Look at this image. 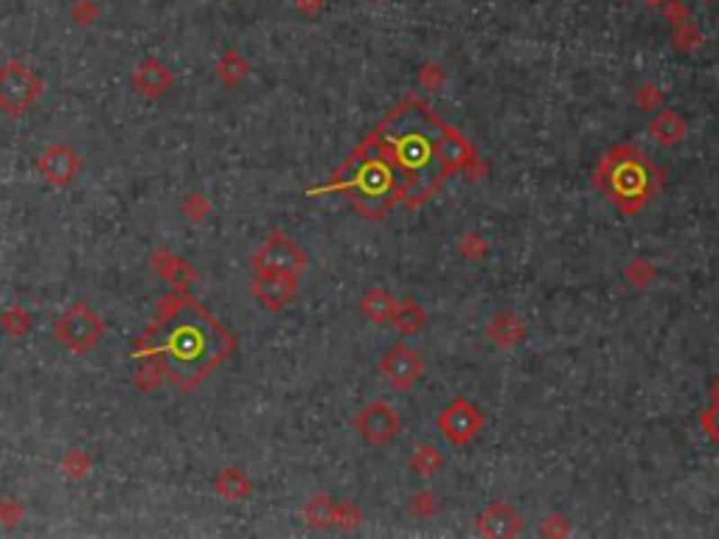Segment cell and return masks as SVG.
Listing matches in <instances>:
<instances>
[{"label":"cell","mask_w":719,"mask_h":539,"mask_svg":"<svg viewBox=\"0 0 719 539\" xmlns=\"http://www.w3.org/2000/svg\"><path fill=\"white\" fill-rule=\"evenodd\" d=\"M175 326L164 335V355L172 365V380H183V385L200 382L208 371H211L225 351V337L220 335L217 323L208 320L205 312H197L194 307H180Z\"/></svg>","instance_id":"cell-1"},{"label":"cell","mask_w":719,"mask_h":539,"mask_svg":"<svg viewBox=\"0 0 719 539\" xmlns=\"http://www.w3.org/2000/svg\"><path fill=\"white\" fill-rule=\"evenodd\" d=\"M596 189L605 194L621 214H638L652 200L663 183V172L633 144L613 147L601 157L593 175Z\"/></svg>","instance_id":"cell-2"},{"label":"cell","mask_w":719,"mask_h":539,"mask_svg":"<svg viewBox=\"0 0 719 539\" xmlns=\"http://www.w3.org/2000/svg\"><path fill=\"white\" fill-rule=\"evenodd\" d=\"M54 335L62 346L71 348L74 355H87V351L102 340L104 323L87 303H74V307L54 323Z\"/></svg>","instance_id":"cell-3"},{"label":"cell","mask_w":719,"mask_h":539,"mask_svg":"<svg viewBox=\"0 0 719 539\" xmlns=\"http://www.w3.org/2000/svg\"><path fill=\"white\" fill-rule=\"evenodd\" d=\"M42 93V82L22 62H6L0 67V110L12 119L22 115Z\"/></svg>","instance_id":"cell-4"},{"label":"cell","mask_w":719,"mask_h":539,"mask_svg":"<svg viewBox=\"0 0 719 539\" xmlns=\"http://www.w3.org/2000/svg\"><path fill=\"white\" fill-rule=\"evenodd\" d=\"M436 425L450 444L463 447V444H470L483 430V413L470 400H453L442 413H438Z\"/></svg>","instance_id":"cell-5"},{"label":"cell","mask_w":719,"mask_h":539,"mask_svg":"<svg viewBox=\"0 0 719 539\" xmlns=\"http://www.w3.org/2000/svg\"><path fill=\"white\" fill-rule=\"evenodd\" d=\"M304 267H307V253L301 250L292 239L282 237V233L270 237L259 247V253L253 256V270H256V273L273 270V273H292V275H298Z\"/></svg>","instance_id":"cell-6"},{"label":"cell","mask_w":719,"mask_h":539,"mask_svg":"<svg viewBox=\"0 0 719 539\" xmlns=\"http://www.w3.org/2000/svg\"><path fill=\"white\" fill-rule=\"evenodd\" d=\"M355 427L371 447H385V444H391L400 433V416L385 402H368L357 413Z\"/></svg>","instance_id":"cell-7"},{"label":"cell","mask_w":719,"mask_h":539,"mask_svg":"<svg viewBox=\"0 0 719 539\" xmlns=\"http://www.w3.org/2000/svg\"><path fill=\"white\" fill-rule=\"evenodd\" d=\"M380 371H382V377H385V382L391 388L408 391V388H413L416 382H419V377L425 373V363H422V357L416 355L410 346L400 343V346H393L388 355L382 357Z\"/></svg>","instance_id":"cell-8"},{"label":"cell","mask_w":719,"mask_h":539,"mask_svg":"<svg viewBox=\"0 0 719 539\" xmlns=\"http://www.w3.org/2000/svg\"><path fill=\"white\" fill-rule=\"evenodd\" d=\"M298 292V275L292 273H256L253 278V295L259 298L262 307L267 310H284Z\"/></svg>","instance_id":"cell-9"},{"label":"cell","mask_w":719,"mask_h":539,"mask_svg":"<svg viewBox=\"0 0 719 539\" xmlns=\"http://www.w3.org/2000/svg\"><path fill=\"white\" fill-rule=\"evenodd\" d=\"M37 169L51 185H71L76 180V175L82 172V157L71 147L54 144L40 155Z\"/></svg>","instance_id":"cell-10"},{"label":"cell","mask_w":719,"mask_h":539,"mask_svg":"<svg viewBox=\"0 0 719 539\" xmlns=\"http://www.w3.org/2000/svg\"><path fill=\"white\" fill-rule=\"evenodd\" d=\"M523 514L508 503H490L475 520V531L481 536L500 539V536H517L523 531Z\"/></svg>","instance_id":"cell-11"},{"label":"cell","mask_w":719,"mask_h":539,"mask_svg":"<svg viewBox=\"0 0 719 539\" xmlns=\"http://www.w3.org/2000/svg\"><path fill=\"white\" fill-rule=\"evenodd\" d=\"M172 70L160 62V59H144L138 62L135 74H132V82H135V90L141 93V96H149V99H160L164 93L169 90L172 85Z\"/></svg>","instance_id":"cell-12"},{"label":"cell","mask_w":719,"mask_h":539,"mask_svg":"<svg viewBox=\"0 0 719 539\" xmlns=\"http://www.w3.org/2000/svg\"><path fill=\"white\" fill-rule=\"evenodd\" d=\"M649 135H652L658 147L671 149L688 135V124L678 110H661L652 119V124H649Z\"/></svg>","instance_id":"cell-13"},{"label":"cell","mask_w":719,"mask_h":539,"mask_svg":"<svg viewBox=\"0 0 719 539\" xmlns=\"http://www.w3.org/2000/svg\"><path fill=\"white\" fill-rule=\"evenodd\" d=\"M393 310H397V301L388 290H368L363 295V303H360V312L365 320H371L374 326H385L391 318H393Z\"/></svg>","instance_id":"cell-14"},{"label":"cell","mask_w":719,"mask_h":539,"mask_svg":"<svg viewBox=\"0 0 719 539\" xmlns=\"http://www.w3.org/2000/svg\"><path fill=\"white\" fill-rule=\"evenodd\" d=\"M490 337L498 343V346H503V348H508V346H517L523 337H526V326H523V320L517 318V315H512V312H500V315H495L492 320H490Z\"/></svg>","instance_id":"cell-15"},{"label":"cell","mask_w":719,"mask_h":539,"mask_svg":"<svg viewBox=\"0 0 719 539\" xmlns=\"http://www.w3.org/2000/svg\"><path fill=\"white\" fill-rule=\"evenodd\" d=\"M393 326L402 332V335H416V332H422L425 329V323H427V312L419 307L416 301H402L397 303V310H393Z\"/></svg>","instance_id":"cell-16"},{"label":"cell","mask_w":719,"mask_h":539,"mask_svg":"<svg viewBox=\"0 0 719 539\" xmlns=\"http://www.w3.org/2000/svg\"><path fill=\"white\" fill-rule=\"evenodd\" d=\"M217 489H220V495L225 500H242L250 491V483H247V478L239 470H225L217 478Z\"/></svg>","instance_id":"cell-17"},{"label":"cell","mask_w":719,"mask_h":539,"mask_svg":"<svg viewBox=\"0 0 719 539\" xmlns=\"http://www.w3.org/2000/svg\"><path fill=\"white\" fill-rule=\"evenodd\" d=\"M410 466H413L416 475L430 478V475H436L438 470H442L445 461H442V455H438L436 447H419V450L413 453V458H410Z\"/></svg>","instance_id":"cell-18"},{"label":"cell","mask_w":719,"mask_h":539,"mask_svg":"<svg viewBox=\"0 0 719 539\" xmlns=\"http://www.w3.org/2000/svg\"><path fill=\"white\" fill-rule=\"evenodd\" d=\"M671 45H675L680 54H691L703 45V31L697 26H691V22H683V26H678L675 34H671Z\"/></svg>","instance_id":"cell-19"},{"label":"cell","mask_w":719,"mask_h":539,"mask_svg":"<svg viewBox=\"0 0 719 539\" xmlns=\"http://www.w3.org/2000/svg\"><path fill=\"white\" fill-rule=\"evenodd\" d=\"M307 520H310V526H315V528H320V526L332 523V520H335L332 500H329V498H323V495L312 498V500H310V506H307Z\"/></svg>","instance_id":"cell-20"},{"label":"cell","mask_w":719,"mask_h":539,"mask_svg":"<svg viewBox=\"0 0 719 539\" xmlns=\"http://www.w3.org/2000/svg\"><path fill=\"white\" fill-rule=\"evenodd\" d=\"M624 275H627V281H630L633 287L643 290V287H649V284H652V281H655V267L649 265L646 259H635V262L627 265Z\"/></svg>","instance_id":"cell-21"},{"label":"cell","mask_w":719,"mask_h":539,"mask_svg":"<svg viewBox=\"0 0 719 539\" xmlns=\"http://www.w3.org/2000/svg\"><path fill=\"white\" fill-rule=\"evenodd\" d=\"M247 74V65H245V59L237 54V51H230L222 62H220V76L228 82V85H234V82H239L242 76Z\"/></svg>","instance_id":"cell-22"},{"label":"cell","mask_w":719,"mask_h":539,"mask_svg":"<svg viewBox=\"0 0 719 539\" xmlns=\"http://www.w3.org/2000/svg\"><path fill=\"white\" fill-rule=\"evenodd\" d=\"M635 104H638L641 110H646V112L658 110V107L663 104V93H661V87H658V85H652V82L641 85V87H638V93H635Z\"/></svg>","instance_id":"cell-23"},{"label":"cell","mask_w":719,"mask_h":539,"mask_svg":"<svg viewBox=\"0 0 719 539\" xmlns=\"http://www.w3.org/2000/svg\"><path fill=\"white\" fill-rule=\"evenodd\" d=\"M700 425H703L706 436L719 447V402H711V408H706L700 413Z\"/></svg>","instance_id":"cell-24"},{"label":"cell","mask_w":719,"mask_h":539,"mask_svg":"<svg viewBox=\"0 0 719 539\" xmlns=\"http://www.w3.org/2000/svg\"><path fill=\"white\" fill-rule=\"evenodd\" d=\"M663 20L669 22V26H683V22H688V6L680 4V0H666L663 4Z\"/></svg>","instance_id":"cell-25"},{"label":"cell","mask_w":719,"mask_h":539,"mask_svg":"<svg viewBox=\"0 0 719 539\" xmlns=\"http://www.w3.org/2000/svg\"><path fill=\"white\" fill-rule=\"evenodd\" d=\"M298 4H301V9H307V12H312V9H318V6L323 4V0H298Z\"/></svg>","instance_id":"cell-26"},{"label":"cell","mask_w":719,"mask_h":539,"mask_svg":"<svg viewBox=\"0 0 719 539\" xmlns=\"http://www.w3.org/2000/svg\"><path fill=\"white\" fill-rule=\"evenodd\" d=\"M711 402H719V377H716L714 385H711Z\"/></svg>","instance_id":"cell-27"},{"label":"cell","mask_w":719,"mask_h":539,"mask_svg":"<svg viewBox=\"0 0 719 539\" xmlns=\"http://www.w3.org/2000/svg\"><path fill=\"white\" fill-rule=\"evenodd\" d=\"M643 4H646V6H663L666 0H643Z\"/></svg>","instance_id":"cell-28"},{"label":"cell","mask_w":719,"mask_h":539,"mask_svg":"<svg viewBox=\"0 0 719 539\" xmlns=\"http://www.w3.org/2000/svg\"><path fill=\"white\" fill-rule=\"evenodd\" d=\"M368 4H374V0H368Z\"/></svg>","instance_id":"cell-29"},{"label":"cell","mask_w":719,"mask_h":539,"mask_svg":"<svg viewBox=\"0 0 719 539\" xmlns=\"http://www.w3.org/2000/svg\"><path fill=\"white\" fill-rule=\"evenodd\" d=\"M708 4H714V0H708Z\"/></svg>","instance_id":"cell-30"}]
</instances>
